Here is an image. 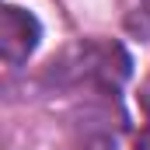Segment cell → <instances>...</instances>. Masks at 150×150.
<instances>
[{
	"label": "cell",
	"instance_id": "cell-3",
	"mask_svg": "<svg viewBox=\"0 0 150 150\" xmlns=\"http://www.w3.org/2000/svg\"><path fill=\"white\" fill-rule=\"evenodd\" d=\"M143 150H150V136H147V143H143Z\"/></svg>",
	"mask_w": 150,
	"mask_h": 150
},
{
	"label": "cell",
	"instance_id": "cell-2",
	"mask_svg": "<svg viewBox=\"0 0 150 150\" xmlns=\"http://www.w3.org/2000/svg\"><path fill=\"white\" fill-rule=\"evenodd\" d=\"M143 108L150 112V80H147V87H143Z\"/></svg>",
	"mask_w": 150,
	"mask_h": 150
},
{
	"label": "cell",
	"instance_id": "cell-1",
	"mask_svg": "<svg viewBox=\"0 0 150 150\" xmlns=\"http://www.w3.org/2000/svg\"><path fill=\"white\" fill-rule=\"evenodd\" d=\"M38 38H42V25L35 14H28L25 7H14V4H7L0 11V52L11 67L25 63L35 52Z\"/></svg>",
	"mask_w": 150,
	"mask_h": 150
}]
</instances>
